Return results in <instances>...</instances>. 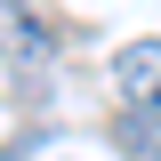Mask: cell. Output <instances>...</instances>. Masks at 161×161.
Returning a JSON list of instances; mask_svg holds the SVG:
<instances>
[{
	"instance_id": "3957f363",
	"label": "cell",
	"mask_w": 161,
	"mask_h": 161,
	"mask_svg": "<svg viewBox=\"0 0 161 161\" xmlns=\"http://www.w3.org/2000/svg\"><path fill=\"white\" fill-rule=\"evenodd\" d=\"M113 137H121V153H137V161H161V113H145V105H129Z\"/></svg>"
},
{
	"instance_id": "6da1fadb",
	"label": "cell",
	"mask_w": 161,
	"mask_h": 161,
	"mask_svg": "<svg viewBox=\"0 0 161 161\" xmlns=\"http://www.w3.org/2000/svg\"><path fill=\"white\" fill-rule=\"evenodd\" d=\"M113 80H121V97L145 105V113H161V40H129L113 57Z\"/></svg>"
},
{
	"instance_id": "7a4b0ae2",
	"label": "cell",
	"mask_w": 161,
	"mask_h": 161,
	"mask_svg": "<svg viewBox=\"0 0 161 161\" xmlns=\"http://www.w3.org/2000/svg\"><path fill=\"white\" fill-rule=\"evenodd\" d=\"M0 48H8V57H24V64H40L48 48H57V32H48L24 0H0Z\"/></svg>"
}]
</instances>
